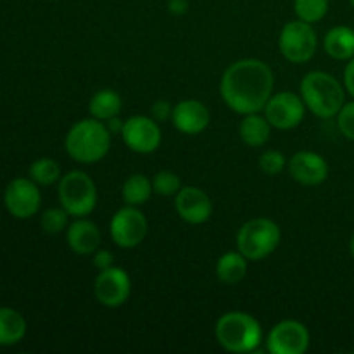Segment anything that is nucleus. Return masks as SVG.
Instances as JSON below:
<instances>
[{
    "label": "nucleus",
    "instance_id": "obj_1",
    "mask_svg": "<svg viewBox=\"0 0 354 354\" xmlns=\"http://www.w3.org/2000/svg\"><path fill=\"white\" fill-rule=\"evenodd\" d=\"M220 92L227 106L239 114L265 109L273 92V71L259 59H242L227 68Z\"/></svg>",
    "mask_w": 354,
    "mask_h": 354
},
{
    "label": "nucleus",
    "instance_id": "obj_2",
    "mask_svg": "<svg viewBox=\"0 0 354 354\" xmlns=\"http://www.w3.org/2000/svg\"><path fill=\"white\" fill-rule=\"evenodd\" d=\"M69 158L82 165H93L107 156L111 149V131L102 121L82 120L73 124L64 140Z\"/></svg>",
    "mask_w": 354,
    "mask_h": 354
},
{
    "label": "nucleus",
    "instance_id": "obj_3",
    "mask_svg": "<svg viewBox=\"0 0 354 354\" xmlns=\"http://www.w3.org/2000/svg\"><path fill=\"white\" fill-rule=\"evenodd\" d=\"M301 97L308 109L318 118L337 116L344 106V88L332 75L324 71H311L301 82Z\"/></svg>",
    "mask_w": 354,
    "mask_h": 354
},
{
    "label": "nucleus",
    "instance_id": "obj_4",
    "mask_svg": "<svg viewBox=\"0 0 354 354\" xmlns=\"http://www.w3.org/2000/svg\"><path fill=\"white\" fill-rule=\"evenodd\" d=\"M216 341L230 353H252L263 341V328L254 317L242 311L225 313L214 328Z\"/></svg>",
    "mask_w": 354,
    "mask_h": 354
},
{
    "label": "nucleus",
    "instance_id": "obj_5",
    "mask_svg": "<svg viewBox=\"0 0 354 354\" xmlns=\"http://www.w3.org/2000/svg\"><path fill=\"white\" fill-rule=\"evenodd\" d=\"M280 237V227L275 221L268 218H254L239 230V252H242L248 261H261L279 248Z\"/></svg>",
    "mask_w": 354,
    "mask_h": 354
},
{
    "label": "nucleus",
    "instance_id": "obj_6",
    "mask_svg": "<svg viewBox=\"0 0 354 354\" xmlns=\"http://www.w3.org/2000/svg\"><path fill=\"white\" fill-rule=\"evenodd\" d=\"M59 201L69 216H88L97 206V187L83 171H69L59 182Z\"/></svg>",
    "mask_w": 354,
    "mask_h": 354
},
{
    "label": "nucleus",
    "instance_id": "obj_7",
    "mask_svg": "<svg viewBox=\"0 0 354 354\" xmlns=\"http://www.w3.org/2000/svg\"><path fill=\"white\" fill-rule=\"evenodd\" d=\"M317 33L306 21H289L282 28L279 38V47L283 57L294 64H303L310 61L317 52Z\"/></svg>",
    "mask_w": 354,
    "mask_h": 354
},
{
    "label": "nucleus",
    "instance_id": "obj_8",
    "mask_svg": "<svg viewBox=\"0 0 354 354\" xmlns=\"http://www.w3.org/2000/svg\"><path fill=\"white\" fill-rule=\"evenodd\" d=\"M147 235V218L137 206H127L116 211L111 220V237L123 249H133Z\"/></svg>",
    "mask_w": 354,
    "mask_h": 354
},
{
    "label": "nucleus",
    "instance_id": "obj_9",
    "mask_svg": "<svg viewBox=\"0 0 354 354\" xmlns=\"http://www.w3.org/2000/svg\"><path fill=\"white\" fill-rule=\"evenodd\" d=\"M265 118L270 121L273 128L277 130H290L301 124L304 120V104L303 97L292 92H280L270 97V100L265 106Z\"/></svg>",
    "mask_w": 354,
    "mask_h": 354
},
{
    "label": "nucleus",
    "instance_id": "obj_10",
    "mask_svg": "<svg viewBox=\"0 0 354 354\" xmlns=\"http://www.w3.org/2000/svg\"><path fill=\"white\" fill-rule=\"evenodd\" d=\"M310 346V332L301 322L283 320L270 330L266 349L272 354H303Z\"/></svg>",
    "mask_w": 354,
    "mask_h": 354
},
{
    "label": "nucleus",
    "instance_id": "obj_11",
    "mask_svg": "<svg viewBox=\"0 0 354 354\" xmlns=\"http://www.w3.org/2000/svg\"><path fill=\"white\" fill-rule=\"evenodd\" d=\"M40 203V190L31 178H14L3 194V204L7 211L17 220H28L37 214Z\"/></svg>",
    "mask_w": 354,
    "mask_h": 354
},
{
    "label": "nucleus",
    "instance_id": "obj_12",
    "mask_svg": "<svg viewBox=\"0 0 354 354\" xmlns=\"http://www.w3.org/2000/svg\"><path fill=\"white\" fill-rule=\"evenodd\" d=\"M95 299L107 308H118L124 304L131 292V280L123 268L109 266L100 270L93 283Z\"/></svg>",
    "mask_w": 354,
    "mask_h": 354
},
{
    "label": "nucleus",
    "instance_id": "obj_13",
    "mask_svg": "<svg viewBox=\"0 0 354 354\" xmlns=\"http://www.w3.org/2000/svg\"><path fill=\"white\" fill-rule=\"evenodd\" d=\"M124 144L137 154H151L161 144V130L156 120L147 116H131L123 123Z\"/></svg>",
    "mask_w": 354,
    "mask_h": 354
},
{
    "label": "nucleus",
    "instance_id": "obj_14",
    "mask_svg": "<svg viewBox=\"0 0 354 354\" xmlns=\"http://www.w3.org/2000/svg\"><path fill=\"white\" fill-rule=\"evenodd\" d=\"M175 209L183 221L190 225L206 223L213 213L209 196L197 187H182L176 194Z\"/></svg>",
    "mask_w": 354,
    "mask_h": 354
},
{
    "label": "nucleus",
    "instance_id": "obj_15",
    "mask_svg": "<svg viewBox=\"0 0 354 354\" xmlns=\"http://www.w3.org/2000/svg\"><path fill=\"white\" fill-rule=\"evenodd\" d=\"M289 173L301 185H320L328 176V165L320 154L301 151L289 161Z\"/></svg>",
    "mask_w": 354,
    "mask_h": 354
},
{
    "label": "nucleus",
    "instance_id": "obj_16",
    "mask_svg": "<svg viewBox=\"0 0 354 354\" xmlns=\"http://www.w3.org/2000/svg\"><path fill=\"white\" fill-rule=\"evenodd\" d=\"M173 127L185 135H199L209 124V111L203 102L194 99L182 100L173 107Z\"/></svg>",
    "mask_w": 354,
    "mask_h": 354
},
{
    "label": "nucleus",
    "instance_id": "obj_17",
    "mask_svg": "<svg viewBox=\"0 0 354 354\" xmlns=\"http://www.w3.org/2000/svg\"><path fill=\"white\" fill-rule=\"evenodd\" d=\"M66 241H68L71 251L76 252V254H93L100 245V230L95 223L80 218V220L73 221L68 227Z\"/></svg>",
    "mask_w": 354,
    "mask_h": 354
},
{
    "label": "nucleus",
    "instance_id": "obj_18",
    "mask_svg": "<svg viewBox=\"0 0 354 354\" xmlns=\"http://www.w3.org/2000/svg\"><path fill=\"white\" fill-rule=\"evenodd\" d=\"M325 52L337 61L354 57V30L349 26H335L325 35Z\"/></svg>",
    "mask_w": 354,
    "mask_h": 354
},
{
    "label": "nucleus",
    "instance_id": "obj_19",
    "mask_svg": "<svg viewBox=\"0 0 354 354\" xmlns=\"http://www.w3.org/2000/svg\"><path fill=\"white\" fill-rule=\"evenodd\" d=\"M272 124L265 116H259L258 113L245 114L244 120L241 121L239 133H241L242 142L249 147H261L268 142Z\"/></svg>",
    "mask_w": 354,
    "mask_h": 354
},
{
    "label": "nucleus",
    "instance_id": "obj_20",
    "mask_svg": "<svg viewBox=\"0 0 354 354\" xmlns=\"http://www.w3.org/2000/svg\"><path fill=\"white\" fill-rule=\"evenodd\" d=\"M26 335V320L12 308H0V346H14Z\"/></svg>",
    "mask_w": 354,
    "mask_h": 354
},
{
    "label": "nucleus",
    "instance_id": "obj_21",
    "mask_svg": "<svg viewBox=\"0 0 354 354\" xmlns=\"http://www.w3.org/2000/svg\"><path fill=\"white\" fill-rule=\"evenodd\" d=\"M248 273V258L242 252H225L216 263V277L225 286L242 282Z\"/></svg>",
    "mask_w": 354,
    "mask_h": 354
},
{
    "label": "nucleus",
    "instance_id": "obj_22",
    "mask_svg": "<svg viewBox=\"0 0 354 354\" xmlns=\"http://www.w3.org/2000/svg\"><path fill=\"white\" fill-rule=\"evenodd\" d=\"M121 107H123V102H121L120 93L109 88L97 92L88 104L90 114L99 121H109L116 118L121 113Z\"/></svg>",
    "mask_w": 354,
    "mask_h": 354
},
{
    "label": "nucleus",
    "instance_id": "obj_23",
    "mask_svg": "<svg viewBox=\"0 0 354 354\" xmlns=\"http://www.w3.org/2000/svg\"><path fill=\"white\" fill-rule=\"evenodd\" d=\"M152 190V182L145 175H131L130 178L124 182L123 190H121V196H123L124 203L128 206H142L149 201Z\"/></svg>",
    "mask_w": 354,
    "mask_h": 354
},
{
    "label": "nucleus",
    "instance_id": "obj_24",
    "mask_svg": "<svg viewBox=\"0 0 354 354\" xmlns=\"http://www.w3.org/2000/svg\"><path fill=\"white\" fill-rule=\"evenodd\" d=\"M30 178L33 180L37 185H52L57 180H61V166L50 158L37 159L33 165L30 166Z\"/></svg>",
    "mask_w": 354,
    "mask_h": 354
},
{
    "label": "nucleus",
    "instance_id": "obj_25",
    "mask_svg": "<svg viewBox=\"0 0 354 354\" xmlns=\"http://www.w3.org/2000/svg\"><path fill=\"white\" fill-rule=\"evenodd\" d=\"M294 10L301 21L313 24L328 12V0H294Z\"/></svg>",
    "mask_w": 354,
    "mask_h": 354
},
{
    "label": "nucleus",
    "instance_id": "obj_26",
    "mask_svg": "<svg viewBox=\"0 0 354 354\" xmlns=\"http://www.w3.org/2000/svg\"><path fill=\"white\" fill-rule=\"evenodd\" d=\"M68 216L69 213L62 206L50 207V209H47L44 214H41V220H40L41 228L50 235L61 234V232L68 227Z\"/></svg>",
    "mask_w": 354,
    "mask_h": 354
},
{
    "label": "nucleus",
    "instance_id": "obj_27",
    "mask_svg": "<svg viewBox=\"0 0 354 354\" xmlns=\"http://www.w3.org/2000/svg\"><path fill=\"white\" fill-rule=\"evenodd\" d=\"M180 189H182V182L173 171H159L152 180V190L158 196H176Z\"/></svg>",
    "mask_w": 354,
    "mask_h": 354
},
{
    "label": "nucleus",
    "instance_id": "obj_28",
    "mask_svg": "<svg viewBox=\"0 0 354 354\" xmlns=\"http://www.w3.org/2000/svg\"><path fill=\"white\" fill-rule=\"evenodd\" d=\"M287 159L282 152L279 151H266L263 152L261 158H259V168L265 175L275 176L286 169Z\"/></svg>",
    "mask_w": 354,
    "mask_h": 354
},
{
    "label": "nucleus",
    "instance_id": "obj_29",
    "mask_svg": "<svg viewBox=\"0 0 354 354\" xmlns=\"http://www.w3.org/2000/svg\"><path fill=\"white\" fill-rule=\"evenodd\" d=\"M337 127L349 140H354V102L344 104L337 113Z\"/></svg>",
    "mask_w": 354,
    "mask_h": 354
},
{
    "label": "nucleus",
    "instance_id": "obj_30",
    "mask_svg": "<svg viewBox=\"0 0 354 354\" xmlns=\"http://www.w3.org/2000/svg\"><path fill=\"white\" fill-rule=\"evenodd\" d=\"M171 114L173 107L169 106V102H166V100H158V102L152 106V118H154L156 121L171 120Z\"/></svg>",
    "mask_w": 354,
    "mask_h": 354
},
{
    "label": "nucleus",
    "instance_id": "obj_31",
    "mask_svg": "<svg viewBox=\"0 0 354 354\" xmlns=\"http://www.w3.org/2000/svg\"><path fill=\"white\" fill-rule=\"evenodd\" d=\"M113 261H114L113 252H109V251H95V252H93L92 263H93V266H95V268L106 270V268H109V266H113Z\"/></svg>",
    "mask_w": 354,
    "mask_h": 354
},
{
    "label": "nucleus",
    "instance_id": "obj_32",
    "mask_svg": "<svg viewBox=\"0 0 354 354\" xmlns=\"http://www.w3.org/2000/svg\"><path fill=\"white\" fill-rule=\"evenodd\" d=\"M344 83H346V90H348V92L354 97V57L349 59V64L346 66Z\"/></svg>",
    "mask_w": 354,
    "mask_h": 354
},
{
    "label": "nucleus",
    "instance_id": "obj_33",
    "mask_svg": "<svg viewBox=\"0 0 354 354\" xmlns=\"http://www.w3.org/2000/svg\"><path fill=\"white\" fill-rule=\"evenodd\" d=\"M189 9V2L187 0H169L168 2V10L175 16H182Z\"/></svg>",
    "mask_w": 354,
    "mask_h": 354
},
{
    "label": "nucleus",
    "instance_id": "obj_34",
    "mask_svg": "<svg viewBox=\"0 0 354 354\" xmlns=\"http://www.w3.org/2000/svg\"><path fill=\"white\" fill-rule=\"evenodd\" d=\"M349 248H351V254H353V258H354V234H353V237H351V244H349Z\"/></svg>",
    "mask_w": 354,
    "mask_h": 354
},
{
    "label": "nucleus",
    "instance_id": "obj_35",
    "mask_svg": "<svg viewBox=\"0 0 354 354\" xmlns=\"http://www.w3.org/2000/svg\"><path fill=\"white\" fill-rule=\"evenodd\" d=\"M349 3H351V6L354 7V0H349Z\"/></svg>",
    "mask_w": 354,
    "mask_h": 354
}]
</instances>
